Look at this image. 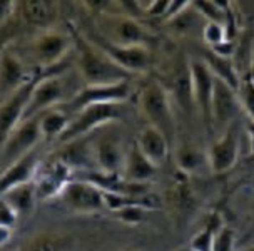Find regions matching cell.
Returning a JSON list of instances; mask_svg holds the SVG:
<instances>
[{
    "label": "cell",
    "instance_id": "3957f363",
    "mask_svg": "<svg viewBox=\"0 0 254 251\" xmlns=\"http://www.w3.org/2000/svg\"><path fill=\"white\" fill-rule=\"evenodd\" d=\"M72 47H74L72 34H65L57 29H49L40 30L37 35H34L25 44L24 49L27 61H30L32 66H37V69L49 71L62 67L64 59L69 56Z\"/></svg>",
    "mask_w": 254,
    "mask_h": 251
},
{
    "label": "cell",
    "instance_id": "9a60e30c",
    "mask_svg": "<svg viewBox=\"0 0 254 251\" xmlns=\"http://www.w3.org/2000/svg\"><path fill=\"white\" fill-rule=\"evenodd\" d=\"M241 111V102H239L238 92L214 77V89H212V100H211V119L212 124L226 126L231 124V121L238 116Z\"/></svg>",
    "mask_w": 254,
    "mask_h": 251
},
{
    "label": "cell",
    "instance_id": "44dd1931",
    "mask_svg": "<svg viewBox=\"0 0 254 251\" xmlns=\"http://www.w3.org/2000/svg\"><path fill=\"white\" fill-rule=\"evenodd\" d=\"M157 167L140 153L137 144L132 143L126 151L124 167H122V177L129 182L137 184H147L156 176Z\"/></svg>",
    "mask_w": 254,
    "mask_h": 251
},
{
    "label": "cell",
    "instance_id": "74e56055",
    "mask_svg": "<svg viewBox=\"0 0 254 251\" xmlns=\"http://www.w3.org/2000/svg\"><path fill=\"white\" fill-rule=\"evenodd\" d=\"M178 251H190V248L188 246V248H181V250H178Z\"/></svg>",
    "mask_w": 254,
    "mask_h": 251
},
{
    "label": "cell",
    "instance_id": "f546056e",
    "mask_svg": "<svg viewBox=\"0 0 254 251\" xmlns=\"http://www.w3.org/2000/svg\"><path fill=\"white\" fill-rule=\"evenodd\" d=\"M236 248V233L233 228L222 226L214 235L211 251H234Z\"/></svg>",
    "mask_w": 254,
    "mask_h": 251
},
{
    "label": "cell",
    "instance_id": "7402d4cb",
    "mask_svg": "<svg viewBox=\"0 0 254 251\" xmlns=\"http://www.w3.org/2000/svg\"><path fill=\"white\" fill-rule=\"evenodd\" d=\"M126 151L122 149L119 141L116 139H101L94 146V161L97 171L107 174H122L124 167Z\"/></svg>",
    "mask_w": 254,
    "mask_h": 251
},
{
    "label": "cell",
    "instance_id": "2e32d148",
    "mask_svg": "<svg viewBox=\"0 0 254 251\" xmlns=\"http://www.w3.org/2000/svg\"><path fill=\"white\" fill-rule=\"evenodd\" d=\"M39 166L40 158L37 149L30 151L25 156L17 159L15 163H12L10 166H7L2 174H0V198L12 188H17L20 184L34 181Z\"/></svg>",
    "mask_w": 254,
    "mask_h": 251
},
{
    "label": "cell",
    "instance_id": "e0dca14e",
    "mask_svg": "<svg viewBox=\"0 0 254 251\" xmlns=\"http://www.w3.org/2000/svg\"><path fill=\"white\" fill-rule=\"evenodd\" d=\"M72 171L65 164L54 159L49 166L44 167L42 174L35 181V193H37V201H47L54 196H61L62 189L70 182Z\"/></svg>",
    "mask_w": 254,
    "mask_h": 251
},
{
    "label": "cell",
    "instance_id": "8fae6325",
    "mask_svg": "<svg viewBox=\"0 0 254 251\" xmlns=\"http://www.w3.org/2000/svg\"><path fill=\"white\" fill-rule=\"evenodd\" d=\"M130 95V82L114 85H82L67 100V114H75L92 104L126 102Z\"/></svg>",
    "mask_w": 254,
    "mask_h": 251
},
{
    "label": "cell",
    "instance_id": "4316f807",
    "mask_svg": "<svg viewBox=\"0 0 254 251\" xmlns=\"http://www.w3.org/2000/svg\"><path fill=\"white\" fill-rule=\"evenodd\" d=\"M70 240L57 233H37L20 246V251H69Z\"/></svg>",
    "mask_w": 254,
    "mask_h": 251
},
{
    "label": "cell",
    "instance_id": "f1b7e54d",
    "mask_svg": "<svg viewBox=\"0 0 254 251\" xmlns=\"http://www.w3.org/2000/svg\"><path fill=\"white\" fill-rule=\"evenodd\" d=\"M238 95L241 102V111L246 112L248 119L254 122V82L249 79L248 74L243 76Z\"/></svg>",
    "mask_w": 254,
    "mask_h": 251
},
{
    "label": "cell",
    "instance_id": "83f0119b",
    "mask_svg": "<svg viewBox=\"0 0 254 251\" xmlns=\"http://www.w3.org/2000/svg\"><path fill=\"white\" fill-rule=\"evenodd\" d=\"M70 117L67 112L59 111V109H51V111L40 114V134L44 141L59 139L61 134L69 126Z\"/></svg>",
    "mask_w": 254,
    "mask_h": 251
},
{
    "label": "cell",
    "instance_id": "4fadbf2b",
    "mask_svg": "<svg viewBox=\"0 0 254 251\" xmlns=\"http://www.w3.org/2000/svg\"><path fill=\"white\" fill-rule=\"evenodd\" d=\"M190 71V84H192V99L196 111L201 114L204 124L207 129H211V100L212 89H214V76L206 66L202 59H190L189 61Z\"/></svg>",
    "mask_w": 254,
    "mask_h": 251
},
{
    "label": "cell",
    "instance_id": "d4e9b609",
    "mask_svg": "<svg viewBox=\"0 0 254 251\" xmlns=\"http://www.w3.org/2000/svg\"><path fill=\"white\" fill-rule=\"evenodd\" d=\"M12 206V209L20 216H27L34 211L35 203H37V193H35V181L25 182L17 188H12L2 196Z\"/></svg>",
    "mask_w": 254,
    "mask_h": 251
},
{
    "label": "cell",
    "instance_id": "5bb4252c",
    "mask_svg": "<svg viewBox=\"0 0 254 251\" xmlns=\"http://www.w3.org/2000/svg\"><path fill=\"white\" fill-rule=\"evenodd\" d=\"M206 156L212 174H222V172L233 169L239 156L238 134H236V131H233V127H229V131L222 132L221 138H217L209 146V149L206 151Z\"/></svg>",
    "mask_w": 254,
    "mask_h": 251
},
{
    "label": "cell",
    "instance_id": "836d02e7",
    "mask_svg": "<svg viewBox=\"0 0 254 251\" xmlns=\"http://www.w3.org/2000/svg\"><path fill=\"white\" fill-rule=\"evenodd\" d=\"M17 3L12 0H0V24H3L15 10Z\"/></svg>",
    "mask_w": 254,
    "mask_h": 251
},
{
    "label": "cell",
    "instance_id": "8d00e7d4",
    "mask_svg": "<svg viewBox=\"0 0 254 251\" xmlns=\"http://www.w3.org/2000/svg\"><path fill=\"white\" fill-rule=\"evenodd\" d=\"M251 214H253V220H254V201H253V206H251Z\"/></svg>",
    "mask_w": 254,
    "mask_h": 251
},
{
    "label": "cell",
    "instance_id": "6da1fadb",
    "mask_svg": "<svg viewBox=\"0 0 254 251\" xmlns=\"http://www.w3.org/2000/svg\"><path fill=\"white\" fill-rule=\"evenodd\" d=\"M74 45L77 47V69L84 85H114L121 82H130L132 74L122 69L107 54L95 47L87 37L72 30Z\"/></svg>",
    "mask_w": 254,
    "mask_h": 251
},
{
    "label": "cell",
    "instance_id": "30bf717a",
    "mask_svg": "<svg viewBox=\"0 0 254 251\" xmlns=\"http://www.w3.org/2000/svg\"><path fill=\"white\" fill-rule=\"evenodd\" d=\"M89 40L95 47L101 49L104 54H107L117 66H121L122 69L130 72L132 76L151 71V67L154 66V57L149 47H122V45L107 42L99 34L97 37Z\"/></svg>",
    "mask_w": 254,
    "mask_h": 251
},
{
    "label": "cell",
    "instance_id": "ba28073f",
    "mask_svg": "<svg viewBox=\"0 0 254 251\" xmlns=\"http://www.w3.org/2000/svg\"><path fill=\"white\" fill-rule=\"evenodd\" d=\"M40 139H42V134H40V116L22 121L8 134L5 143L0 148V156H2L0 159L5 164V167L10 166L17 159H20L27 153L37 148Z\"/></svg>",
    "mask_w": 254,
    "mask_h": 251
},
{
    "label": "cell",
    "instance_id": "7c38bea8",
    "mask_svg": "<svg viewBox=\"0 0 254 251\" xmlns=\"http://www.w3.org/2000/svg\"><path fill=\"white\" fill-rule=\"evenodd\" d=\"M61 199L67 208L77 213H99L107 209L106 191L84 179H72L62 189Z\"/></svg>",
    "mask_w": 254,
    "mask_h": 251
},
{
    "label": "cell",
    "instance_id": "484cf974",
    "mask_svg": "<svg viewBox=\"0 0 254 251\" xmlns=\"http://www.w3.org/2000/svg\"><path fill=\"white\" fill-rule=\"evenodd\" d=\"M174 161L178 169L186 176H190L194 172L202 171L201 167L206 166L209 169V164H207V156L206 153H201L199 149L192 148V146H178L174 153Z\"/></svg>",
    "mask_w": 254,
    "mask_h": 251
},
{
    "label": "cell",
    "instance_id": "cb8c5ba5",
    "mask_svg": "<svg viewBox=\"0 0 254 251\" xmlns=\"http://www.w3.org/2000/svg\"><path fill=\"white\" fill-rule=\"evenodd\" d=\"M202 61L206 62V66L209 67V71L212 72V76H214L216 79L226 82V84L231 85V87L238 92L239 85H241L243 76L239 74L238 67H236V64H234V59L217 56L211 49H207Z\"/></svg>",
    "mask_w": 254,
    "mask_h": 251
},
{
    "label": "cell",
    "instance_id": "603a6c76",
    "mask_svg": "<svg viewBox=\"0 0 254 251\" xmlns=\"http://www.w3.org/2000/svg\"><path fill=\"white\" fill-rule=\"evenodd\" d=\"M166 87V85H164ZM169 92L171 99L176 100L186 112H192L194 106L192 99V84H190V71H189V61L181 62L171 74L169 87H166Z\"/></svg>",
    "mask_w": 254,
    "mask_h": 251
},
{
    "label": "cell",
    "instance_id": "ac0fdd59",
    "mask_svg": "<svg viewBox=\"0 0 254 251\" xmlns=\"http://www.w3.org/2000/svg\"><path fill=\"white\" fill-rule=\"evenodd\" d=\"M56 159L62 164H65L72 172L77 169L84 172L97 171V166H95L94 161V146H90V143H87L85 138L62 144Z\"/></svg>",
    "mask_w": 254,
    "mask_h": 251
},
{
    "label": "cell",
    "instance_id": "d6a6232c",
    "mask_svg": "<svg viewBox=\"0 0 254 251\" xmlns=\"http://www.w3.org/2000/svg\"><path fill=\"white\" fill-rule=\"evenodd\" d=\"M19 221V214L12 209L10 204L7 203L3 198H0V226L13 230Z\"/></svg>",
    "mask_w": 254,
    "mask_h": 251
},
{
    "label": "cell",
    "instance_id": "ffe728a7",
    "mask_svg": "<svg viewBox=\"0 0 254 251\" xmlns=\"http://www.w3.org/2000/svg\"><path fill=\"white\" fill-rule=\"evenodd\" d=\"M135 144H137V148L140 149V153H142L156 167L162 166V164L167 161V158H169V153H171L169 141L166 139V136L162 134V132H159L157 129H154L151 126L144 127V129L139 132L137 139H135Z\"/></svg>",
    "mask_w": 254,
    "mask_h": 251
},
{
    "label": "cell",
    "instance_id": "52a82bcc",
    "mask_svg": "<svg viewBox=\"0 0 254 251\" xmlns=\"http://www.w3.org/2000/svg\"><path fill=\"white\" fill-rule=\"evenodd\" d=\"M64 97H65V82H64L62 72H49L44 77H40L35 84L22 121L32 119V117H37L40 114L51 111L54 106L61 104Z\"/></svg>",
    "mask_w": 254,
    "mask_h": 251
},
{
    "label": "cell",
    "instance_id": "4dcf8cb0",
    "mask_svg": "<svg viewBox=\"0 0 254 251\" xmlns=\"http://www.w3.org/2000/svg\"><path fill=\"white\" fill-rule=\"evenodd\" d=\"M202 39L206 44H209V47H214V45L226 42L228 40L226 27L222 24H217V22H206L202 25Z\"/></svg>",
    "mask_w": 254,
    "mask_h": 251
},
{
    "label": "cell",
    "instance_id": "277c9868",
    "mask_svg": "<svg viewBox=\"0 0 254 251\" xmlns=\"http://www.w3.org/2000/svg\"><path fill=\"white\" fill-rule=\"evenodd\" d=\"M99 32L107 42L122 47H152L154 34L142 20L122 13H104L99 19Z\"/></svg>",
    "mask_w": 254,
    "mask_h": 251
},
{
    "label": "cell",
    "instance_id": "d590c367",
    "mask_svg": "<svg viewBox=\"0 0 254 251\" xmlns=\"http://www.w3.org/2000/svg\"><path fill=\"white\" fill-rule=\"evenodd\" d=\"M10 235H12V230L0 226V246H3L8 240H10Z\"/></svg>",
    "mask_w": 254,
    "mask_h": 251
},
{
    "label": "cell",
    "instance_id": "7a4b0ae2",
    "mask_svg": "<svg viewBox=\"0 0 254 251\" xmlns=\"http://www.w3.org/2000/svg\"><path fill=\"white\" fill-rule=\"evenodd\" d=\"M137 109L147 126L162 132L172 148L176 143V116L172 99L164 84L156 79L147 81L139 92Z\"/></svg>",
    "mask_w": 254,
    "mask_h": 251
},
{
    "label": "cell",
    "instance_id": "8992f818",
    "mask_svg": "<svg viewBox=\"0 0 254 251\" xmlns=\"http://www.w3.org/2000/svg\"><path fill=\"white\" fill-rule=\"evenodd\" d=\"M40 71L44 69L30 71L29 64L19 56L15 47H3L0 50V102L24 87Z\"/></svg>",
    "mask_w": 254,
    "mask_h": 251
},
{
    "label": "cell",
    "instance_id": "9c48e42d",
    "mask_svg": "<svg viewBox=\"0 0 254 251\" xmlns=\"http://www.w3.org/2000/svg\"><path fill=\"white\" fill-rule=\"evenodd\" d=\"M62 69H64V66L57 67V69L40 71L34 79L27 82L24 87H20L15 94H12L8 99H5L3 102H0V148H2L3 143H5L8 134L15 129V126L22 122V117H24L25 107H27V104H29L30 94L40 77H44L45 74L54 72V71L62 72Z\"/></svg>",
    "mask_w": 254,
    "mask_h": 251
},
{
    "label": "cell",
    "instance_id": "e575fe53",
    "mask_svg": "<svg viewBox=\"0 0 254 251\" xmlns=\"http://www.w3.org/2000/svg\"><path fill=\"white\" fill-rule=\"evenodd\" d=\"M246 129H248V136H249V146H251V153L254 154V122L253 121L248 119Z\"/></svg>",
    "mask_w": 254,
    "mask_h": 251
},
{
    "label": "cell",
    "instance_id": "1f68e13d",
    "mask_svg": "<svg viewBox=\"0 0 254 251\" xmlns=\"http://www.w3.org/2000/svg\"><path fill=\"white\" fill-rule=\"evenodd\" d=\"M147 211L149 209L140 206H129V208H122L119 211H114V216L119 221L126 223V225H139V223L144 221Z\"/></svg>",
    "mask_w": 254,
    "mask_h": 251
},
{
    "label": "cell",
    "instance_id": "5b68a950",
    "mask_svg": "<svg viewBox=\"0 0 254 251\" xmlns=\"http://www.w3.org/2000/svg\"><path fill=\"white\" fill-rule=\"evenodd\" d=\"M126 102H111V104H92L84 107L82 111L75 112L70 117L69 126L59 138V144H67L72 141L87 138L94 129L109 122H114L124 116Z\"/></svg>",
    "mask_w": 254,
    "mask_h": 251
},
{
    "label": "cell",
    "instance_id": "f35d334b",
    "mask_svg": "<svg viewBox=\"0 0 254 251\" xmlns=\"http://www.w3.org/2000/svg\"><path fill=\"white\" fill-rule=\"evenodd\" d=\"M246 251H254V246H251V248H248Z\"/></svg>",
    "mask_w": 254,
    "mask_h": 251
},
{
    "label": "cell",
    "instance_id": "d6986e66",
    "mask_svg": "<svg viewBox=\"0 0 254 251\" xmlns=\"http://www.w3.org/2000/svg\"><path fill=\"white\" fill-rule=\"evenodd\" d=\"M20 19L29 25L39 27L40 30L54 29L59 17V3L52 0H27L17 3Z\"/></svg>",
    "mask_w": 254,
    "mask_h": 251
}]
</instances>
